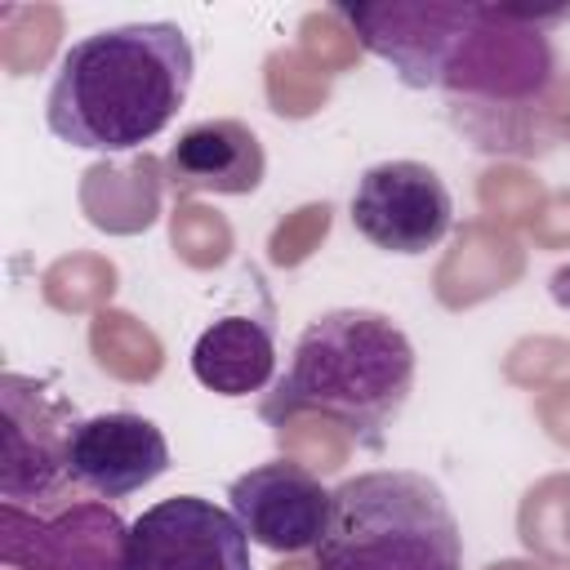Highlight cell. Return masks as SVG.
I'll return each mask as SVG.
<instances>
[{
  "mask_svg": "<svg viewBox=\"0 0 570 570\" xmlns=\"http://www.w3.org/2000/svg\"><path fill=\"white\" fill-rule=\"evenodd\" d=\"M365 49L396 67L410 89H445L459 129L481 151H534L552 45L543 22L566 13L494 4H343Z\"/></svg>",
  "mask_w": 570,
  "mask_h": 570,
  "instance_id": "1",
  "label": "cell"
},
{
  "mask_svg": "<svg viewBox=\"0 0 570 570\" xmlns=\"http://www.w3.org/2000/svg\"><path fill=\"white\" fill-rule=\"evenodd\" d=\"M196 76L178 22L102 27L62 49L45 94V125L85 151H129L169 129Z\"/></svg>",
  "mask_w": 570,
  "mask_h": 570,
  "instance_id": "2",
  "label": "cell"
},
{
  "mask_svg": "<svg viewBox=\"0 0 570 570\" xmlns=\"http://www.w3.org/2000/svg\"><path fill=\"white\" fill-rule=\"evenodd\" d=\"M410 392L414 343L405 330L370 307H334L298 334L285 374L263 401V419L285 423L294 414H330L374 445L405 410Z\"/></svg>",
  "mask_w": 570,
  "mask_h": 570,
  "instance_id": "3",
  "label": "cell"
},
{
  "mask_svg": "<svg viewBox=\"0 0 570 570\" xmlns=\"http://www.w3.org/2000/svg\"><path fill=\"white\" fill-rule=\"evenodd\" d=\"M316 570H463V530L445 490L410 468H374L330 490Z\"/></svg>",
  "mask_w": 570,
  "mask_h": 570,
  "instance_id": "4",
  "label": "cell"
},
{
  "mask_svg": "<svg viewBox=\"0 0 570 570\" xmlns=\"http://www.w3.org/2000/svg\"><path fill=\"white\" fill-rule=\"evenodd\" d=\"M0 499L4 503H53L67 476V441L76 419V405L58 396L53 387L4 374L0 379Z\"/></svg>",
  "mask_w": 570,
  "mask_h": 570,
  "instance_id": "5",
  "label": "cell"
},
{
  "mask_svg": "<svg viewBox=\"0 0 570 570\" xmlns=\"http://www.w3.org/2000/svg\"><path fill=\"white\" fill-rule=\"evenodd\" d=\"M120 570H249V534L232 508L174 494L129 521Z\"/></svg>",
  "mask_w": 570,
  "mask_h": 570,
  "instance_id": "6",
  "label": "cell"
},
{
  "mask_svg": "<svg viewBox=\"0 0 570 570\" xmlns=\"http://www.w3.org/2000/svg\"><path fill=\"white\" fill-rule=\"evenodd\" d=\"M450 223V187L423 160H379L356 178L352 227L387 254H428L445 240Z\"/></svg>",
  "mask_w": 570,
  "mask_h": 570,
  "instance_id": "7",
  "label": "cell"
},
{
  "mask_svg": "<svg viewBox=\"0 0 570 570\" xmlns=\"http://www.w3.org/2000/svg\"><path fill=\"white\" fill-rule=\"evenodd\" d=\"M227 508L249 534V543L267 552H303L316 548L330 521V490L303 463H258L227 485Z\"/></svg>",
  "mask_w": 570,
  "mask_h": 570,
  "instance_id": "8",
  "label": "cell"
},
{
  "mask_svg": "<svg viewBox=\"0 0 570 570\" xmlns=\"http://www.w3.org/2000/svg\"><path fill=\"white\" fill-rule=\"evenodd\" d=\"M165 472H169V441L142 414L111 410V414L80 419L71 428L67 476H71V485H80L98 499H125Z\"/></svg>",
  "mask_w": 570,
  "mask_h": 570,
  "instance_id": "9",
  "label": "cell"
},
{
  "mask_svg": "<svg viewBox=\"0 0 570 570\" xmlns=\"http://www.w3.org/2000/svg\"><path fill=\"white\" fill-rule=\"evenodd\" d=\"M125 521L98 499H80L58 512L36 508L31 534L4 521V570H120Z\"/></svg>",
  "mask_w": 570,
  "mask_h": 570,
  "instance_id": "10",
  "label": "cell"
},
{
  "mask_svg": "<svg viewBox=\"0 0 570 570\" xmlns=\"http://www.w3.org/2000/svg\"><path fill=\"white\" fill-rule=\"evenodd\" d=\"M267 174V151L258 134L232 116L196 120L165 151V183L174 196H249Z\"/></svg>",
  "mask_w": 570,
  "mask_h": 570,
  "instance_id": "11",
  "label": "cell"
},
{
  "mask_svg": "<svg viewBox=\"0 0 570 570\" xmlns=\"http://www.w3.org/2000/svg\"><path fill=\"white\" fill-rule=\"evenodd\" d=\"M191 374L218 396H249L276 374V330L267 316H223L191 347Z\"/></svg>",
  "mask_w": 570,
  "mask_h": 570,
  "instance_id": "12",
  "label": "cell"
}]
</instances>
